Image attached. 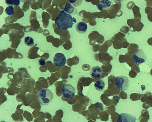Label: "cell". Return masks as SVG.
<instances>
[{
  "mask_svg": "<svg viewBox=\"0 0 152 122\" xmlns=\"http://www.w3.org/2000/svg\"><path fill=\"white\" fill-rule=\"evenodd\" d=\"M75 29L76 31L79 33L84 34L87 31L88 26L86 23L83 22H80L76 25Z\"/></svg>",
  "mask_w": 152,
  "mask_h": 122,
  "instance_id": "8fae6325",
  "label": "cell"
},
{
  "mask_svg": "<svg viewBox=\"0 0 152 122\" xmlns=\"http://www.w3.org/2000/svg\"><path fill=\"white\" fill-rule=\"evenodd\" d=\"M141 100L144 102L142 106L146 110L150 107H152V95L151 93L148 92L144 95H142Z\"/></svg>",
  "mask_w": 152,
  "mask_h": 122,
  "instance_id": "52a82bcc",
  "label": "cell"
},
{
  "mask_svg": "<svg viewBox=\"0 0 152 122\" xmlns=\"http://www.w3.org/2000/svg\"><path fill=\"white\" fill-rule=\"evenodd\" d=\"M149 112L146 109L142 111V114L140 117L139 121L140 122H146L148 121L149 118Z\"/></svg>",
  "mask_w": 152,
  "mask_h": 122,
  "instance_id": "5bb4252c",
  "label": "cell"
},
{
  "mask_svg": "<svg viewBox=\"0 0 152 122\" xmlns=\"http://www.w3.org/2000/svg\"><path fill=\"white\" fill-rule=\"evenodd\" d=\"M113 5L112 0H99L97 7L100 11H102L109 10Z\"/></svg>",
  "mask_w": 152,
  "mask_h": 122,
  "instance_id": "ba28073f",
  "label": "cell"
},
{
  "mask_svg": "<svg viewBox=\"0 0 152 122\" xmlns=\"http://www.w3.org/2000/svg\"><path fill=\"white\" fill-rule=\"evenodd\" d=\"M136 119L134 116L126 113H123L119 115L117 122H135Z\"/></svg>",
  "mask_w": 152,
  "mask_h": 122,
  "instance_id": "9c48e42d",
  "label": "cell"
},
{
  "mask_svg": "<svg viewBox=\"0 0 152 122\" xmlns=\"http://www.w3.org/2000/svg\"><path fill=\"white\" fill-rule=\"evenodd\" d=\"M24 41L25 44L28 46H31L34 45V40L30 36L26 37Z\"/></svg>",
  "mask_w": 152,
  "mask_h": 122,
  "instance_id": "9a60e30c",
  "label": "cell"
},
{
  "mask_svg": "<svg viewBox=\"0 0 152 122\" xmlns=\"http://www.w3.org/2000/svg\"><path fill=\"white\" fill-rule=\"evenodd\" d=\"M27 1V0H20V1L22 2H24Z\"/></svg>",
  "mask_w": 152,
  "mask_h": 122,
  "instance_id": "7402d4cb",
  "label": "cell"
},
{
  "mask_svg": "<svg viewBox=\"0 0 152 122\" xmlns=\"http://www.w3.org/2000/svg\"><path fill=\"white\" fill-rule=\"evenodd\" d=\"M129 79L126 76H118L115 78V85L119 91L126 90L129 87Z\"/></svg>",
  "mask_w": 152,
  "mask_h": 122,
  "instance_id": "3957f363",
  "label": "cell"
},
{
  "mask_svg": "<svg viewBox=\"0 0 152 122\" xmlns=\"http://www.w3.org/2000/svg\"><path fill=\"white\" fill-rule=\"evenodd\" d=\"M103 73V70L101 68L96 66L93 68L90 72V75L92 77L94 78H100Z\"/></svg>",
  "mask_w": 152,
  "mask_h": 122,
  "instance_id": "30bf717a",
  "label": "cell"
},
{
  "mask_svg": "<svg viewBox=\"0 0 152 122\" xmlns=\"http://www.w3.org/2000/svg\"><path fill=\"white\" fill-rule=\"evenodd\" d=\"M105 83L102 79H99L95 82L94 86L96 90L99 91L103 90L105 87Z\"/></svg>",
  "mask_w": 152,
  "mask_h": 122,
  "instance_id": "4fadbf2b",
  "label": "cell"
},
{
  "mask_svg": "<svg viewBox=\"0 0 152 122\" xmlns=\"http://www.w3.org/2000/svg\"><path fill=\"white\" fill-rule=\"evenodd\" d=\"M6 13L9 16L13 15L14 13V8L12 6H9L7 7L5 10Z\"/></svg>",
  "mask_w": 152,
  "mask_h": 122,
  "instance_id": "e0dca14e",
  "label": "cell"
},
{
  "mask_svg": "<svg viewBox=\"0 0 152 122\" xmlns=\"http://www.w3.org/2000/svg\"><path fill=\"white\" fill-rule=\"evenodd\" d=\"M69 3L74 7L80 6L82 4L83 0H69Z\"/></svg>",
  "mask_w": 152,
  "mask_h": 122,
  "instance_id": "2e32d148",
  "label": "cell"
},
{
  "mask_svg": "<svg viewBox=\"0 0 152 122\" xmlns=\"http://www.w3.org/2000/svg\"><path fill=\"white\" fill-rule=\"evenodd\" d=\"M39 64L40 65H45L46 64V62L45 60L41 59L39 60Z\"/></svg>",
  "mask_w": 152,
  "mask_h": 122,
  "instance_id": "ffe728a7",
  "label": "cell"
},
{
  "mask_svg": "<svg viewBox=\"0 0 152 122\" xmlns=\"http://www.w3.org/2000/svg\"><path fill=\"white\" fill-rule=\"evenodd\" d=\"M74 19L70 15L62 11L59 16L56 19L55 23L60 31H64L73 27Z\"/></svg>",
  "mask_w": 152,
  "mask_h": 122,
  "instance_id": "6da1fadb",
  "label": "cell"
},
{
  "mask_svg": "<svg viewBox=\"0 0 152 122\" xmlns=\"http://www.w3.org/2000/svg\"><path fill=\"white\" fill-rule=\"evenodd\" d=\"M5 2L7 5L9 6H13L14 5L13 0H5Z\"/></svg>",
  "mask_w": 152,
  "mask_h": 122,
  "instance_id": "ac0fdd59",
  "label": "cell"
},
{
  "mask_svg": "<svg viewBox=\"0 0 152 122\" xmlns=\"http://www.w3.org/2000/svg\"><path fill=\"white\" fill-rule=\"evenodd\" d=\"M132 59L134 63L138 65L145 62L146 57L143 50L140 49L137 51L133 54Z\"/></svg>",
  "mask_w": 152,
  "mask_h": 122,
  "instance_id": "5b68a950",
  "label": "cell"
},
{
  "mask_svg": "<svg viewBox=\"0 0 152 122\" xmlns=\"http://www.w3.org/2000/svg\"><path fill=\"white\" fill-rule=\"evenodd\" d=\"M150 73L151 76H152V69L151 70V72H150Z\"/></svg>",
  "mask_w": 152,
  "mask_h": 122,
  "instance_id": "603a6c76",
  "label": "cell"
},
{
  "mask_svg": "<svg viewBox=\"0 0 152 122\" xmlns=\"http://www.w3.org/2000/svg\"><path fill=\"white\" fill-rule=\"evenodd\" d=\"M62 93L65 98H74L75 94V89L70 84H65L62 89Z\"/></svg>",
  "mask_w": 152,
  "mask_h": 122,
  "instance_id": "277c9868",
  "label": "cell"
},
{
  "mask_svg": "<svg viewBox=\"0 0 152 122\" xmlns=\"http://www.w3.org/2000/svg\"><path fill=\"white\" fill-rule=\"evenodd\" d=\"M53 62L56 66L61 67H63L65 65L66 59L64 54L58 53L56 54L54 56Z\"/></svg>",
  "mask_w": 152,
  "mask_h": 122,
  "instance_id": "8992f818",
  "label": "cell"
},
{
  "mask_svg": "<svg viewBox=\"0 0 152 122\" xmlns=\"http://www.w3.org/2000/svg\"><path fill=\"white\" fill-rule=\"evenodd\" d=\"M64 11L65 12L69 15H76L78 12L77 9L70 3H67L66 4Z\"/></svg>",
  "mask_w": 152,
  "mask_h": 122,
  "instance_id": "7c38bea8",
  "label": "cell"
},
{
  "mask_svg": "<svg viewBox=\"0 0 152 122\" xmlns=\"http://www.w3.org/2000/svg\"><path fill=\"white\" fill-rule=\"evenodd\" d=\"M54 95L49 89L42 88L37 93V98L42 106L48 105L53 100Z\"/></svg>",
  "mask_w": 152,
  "mask_h": 122,
  "instance_id": "7a4b0ae2",
  "label": "cell"
},
{
  "mask_svg": "<svg viewBox=\"0 0 152 122\" xmlns=\"http://www.w3.org/2000/svg\"><path fill=\"white\" fill-rule=\"evenodd\" d=\"M13 3L14 5L18 6L20 4V0H13Z\"/></svg>",
  "mask_w": 152,
  "mask_h": 122,
  "instance_id": "d6986e66",
  "label": "cell"
},
{
  "mask_svg": "<svg viewBox=\"0 0 152 122\" xmlns=\"http://www.w3.org/2000/svg\"><path fill=\"white\" fill-rule=\"evenodd\" d=\"M113 1L115 3H118L123 1L124 0H113Z\"/></svg>",
  "mask_w": 152,
  "mask_h": 122,
  "instance_id": "44dd1931",
  "label": "cell"
}]
</instances>
